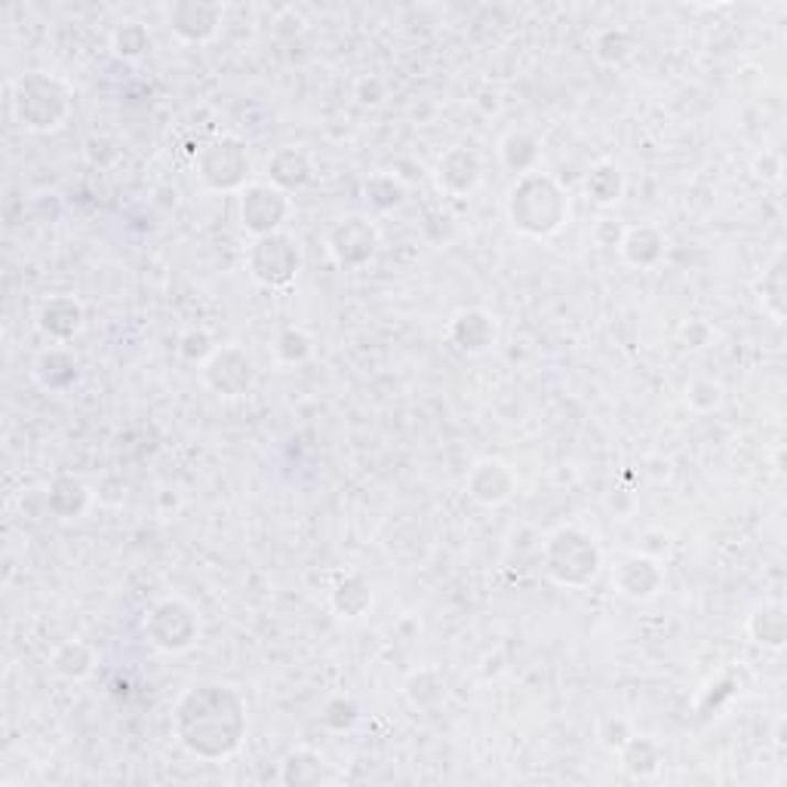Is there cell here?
I'll return each instance as SVG.
<instances>
[{"label": "cell", "instance_id": "6da1fadb", "mask_svg": "<svg viewBox=\"0 0 787 787\" xmlns=\"http://www.w3.org/2000/svg\"><path fill=\"white\" fill-rule=\"evenodd\" d=\"M173 729L194 757H231L247 739V701L234 686L197 684L178 699Z\"/></svg>", "mask_w": 787, "mask_h": 787}, {"label": "cell", "instance_id": "7a4b0ae2", "mask_svg": "<svg viewBox=\"0 0 787 787\" xmlns=\"http://www.w3.org/2000/svg\"><path fill=\"white\" fill-rule=\"evenodd\" d=\"M507 219L523 238L548 240L554 238L569 219V194L548 173H526L507 192Z\"/></svg>", "mask_w": 787, "mask_h": 787}, {"label": "cell", "instance_id": "3957f363", "mask_svg": "<svg viewBox=\"0 0 787 787\" xmlns=\"http://www.w3.org/2000/svg\"><path fill=\"white\" fill-rule=\"evenodd\" d=\"M10 111L15 123L29 133H56L72 118L75 96L56 75L29 72L15 77L10 87Z\"/></svg>", "mask_w": 787, "mask_h": 787}, {"label": "cell", "instance_id": "277c9868", "mask_svg": "<svg viewBox=\"0 0 787 787\" xmlns=\"http://www.w3.org/2000/svg\"><path fill=\"white\" fill-rule=\"evenodd\" d=\"M542 566H545L550 581H557L560 588L579 591V588L594 584V579L600 576V566H603V554L584 529L564 526V529L548 535V542L542 545Z\"/></svg>", "mask_w": 787, "mask_h": 787}, {"label": "cell", "instance_id": "5b68a950", "mask_svg": "<svg viewBox=\"0 0 787 787\" xmlns=\"http://www.w3.org/2000/svg\"><path fill=\"white\" fill-rule=\"evenodd\" d=\"M197 178L207 185L209 192H243L247 176H250V149L238 135H219L197 154Z\"/></svg>", "mask_w": 787, "mask_h": 787}, {"label": "cell", "instance_id": "8992f818", "mask_svg": "<svg viewBox=\"0 0 787 787\" xmlns=\"http://www.w3.org/2000/svg\"><path fill=\"white\" fill-rule=\"evenodd\" d=\"M247 267L267 289L293 286L302 271V247L289 231H274L265 238H253L247 250Z\"/></svg>", "mask_w": 787, "mask_h": 787}, {"label": "cell", "instance_id": "52a82bcc", "mask_svg": "<svg viewBox=\"0 0 787 787\" xmlns=\"http://www.w3.org/2000/svg\"><path fill=\"white\" fill-rule=\"evenodd\" d=\"M145 637L161 653H185L200 637V615L188 600L166 597L145 619Z\"/></svg>", "mask_w": 787, "mask_h": 787}, {"label": "cell", "instance_id": "ba28073f", "mask_svg": "<svg viewBox=\"0 0 787 787\" xmlns=\"http://www.w3.org/2000/svg\"><path fill=\"white\" fill-rule=\"evenodd\" d=\"M293 212L289 194L281 192L271 182H253L240 192V225L253 234L265 238L274 231H283V225Z\"/></svg>", "mask_w": 787, "mask_h": 787}, {"label": "cell", "instance_id": "9c48e42d", "mask_svg": "<svg viewBox=\"0 0 787 787\" xmlns=\"http://www.w3.org/2000/svg\"><path fill=\"white\" fill-rule=\"evenodd\" d=\"M200 379H204V385L216 397H228V401L243 397L255 385L253 357L247 354L243 348H238V345H222V348H216L209 354L204 370H200Z\"/></svg>", "mask_w": 787, "mask_h": 787}, {"label": "cell", "instance_id": "30bf717a", "mask_svg": "<svg viewBox=\"0 0 787 787\" xmlns=\"http://www.w3.org/2000/svg\"><path fill=\"white\" fill-rule=\"evenodd\" d=\"M327 250L339 267L360 271L379 253V228L367 216H345L329 228Z\"/></svg>", "mask_w": 787, "mask_h": 787}, {"label": "cell", "instance_id": "8fae6325", "mask_svg": "<svg viewBox=\"0 0 787 787\" xmlns=\"http://www.w3.org/2000/svg\"><path fill=\"white\" fill-rule=\"evenodd\" d=\"M225 7L212 0H178L166 10V25L182 44H209L222 29Z\"/></svg>", "mask_w": 787, "mask_h": 787}, {"label": "cell", "instance_id": "7c38bea8", "mask_svg": "<svg viewBox=\"0 0 787 787\" xmlns=\"http://www.w3.org/2000/svg\"><path fill=\"white\" fill-rule=\"evenodd\" d=\"M662 581H665V569L649 554L624 557L622 564L615 566V572H612L615 591L627 597V600H637V603L640 600H653L658 594V588H662Z\"/></svg>", "mask_w": 787, "mask_h": 787}, {"label": "cell", "instance_id": "4fadbf2b", "mask_svg": "<svg viewBox=\"0 0 787 787\" xmlns=\"http://www.w3.org/2000/svg\"><path fill=\"white\" fill-rule=\"evenodd\" d=\"M514 490H517V477H514V471L507 468L505 461H477L474 468H471V474H468V495L474 502H480V505H505L507 499L514 495Z\"/></svg>", "mask_w": 787, "mask_h": 787}, {"label": "cell", "instance_id": "5bb4252c", "mask_svg": "<svg viewBox=\"0 0 787 787\" xmlns=\"http://www.w3.org/2000/svg\"><path fill=\"white\" fill-rule=\"evenodd\" d=\"M483 178V164L471 149H449L437 164V185L440 192L452 194V197H468L480 188Z\"/></svg>", "mask_w": 787, "mask_h": 787}, {"label": "cell", "instance_id": "9a60e30c", "mask_svg": "<svg viewBox=\"0 0 787 787\" xmlns=\"http://www.w3.org/2000/svg\"><path fill=\"white\" fill-rule=\"evenodd\" d=\"M495 339H499V324L483 308H468L456 314V320L449 324V342L456 345L461 354H487Z\"/></svg>", "mask_w": 787, "mask_h": 787}, {"label": "cell", "instance_id": "2e32d148", "mask_svg": "<svg viewBox=\"0 0 787 787\" xmlns=\"http://www.w3.org/2000/svg\"><path fill=\"white\" fill-rule=\"evenodd\" d=\"M37 327L44 329L56 345H65L75 339L84 329V308L75 296H53L44 302V308L37 314Z\"/></svg>", "mask_w": 787, "mask_h": 787}, {"label": "cell", "instance_id": "e0dca14e", "mask_svg": "<svg viewBox=\"0 0 787 787\" xmlns=\"http://www.w3.org/2000/svg\"><path fill=\"white\" fill-rule=\"evenodd\" d=\"M619 253H622V259L631 267L649 271V267H655L665 259V234L658 228H653V225L627 228L622 243H619Z\"/></svg>", "mask_w": 787, "mask_h": 787}, {"label": "cell", "instance_id": "ac0fdd59", "mask_svg": "<svg viewBox=\"0 0 787 787\" xmlns=\"http://www.w3.org/2000/svg\"><path fill=\"white\" fill-rule=\"evenodd\" d=\"M267 173H271V185H277L281 192H296V188H305L311 182L314 170L311 161L302 154L298 149H281L271 161H267Z\"/></svg>", "mask_w": 787, "mask_h": 787}, {"label": "cell", "instance_id": "d6986e66", "mask_svg": "<svg viewBox=\"0 0 787 787\" xmlns=\"http://www.w3.org/2000/svg\"><path fill=\"white\" fill-rule=\"evenodd\" d=\"M329 778H332V769H329L327 759L320 757V754H314V751H308V747H298V751H293L289 757L283 759V785L311 787L324 785Z\"/></svg>", "mask_w": 787, "mask_h": 787}, {"label": "cell", "instance_id": "ffe728a7", "mask_svg": "<svg viewBox=\"0 0 787 787\" xmlns=\"http://www.w3.org/2000/svg\"><path fill=\"white\" fill-rule=\"evenodd\" d=\"M34 375H37V382H41V387H46V391H65V387L77 382L75 354L65 351L62 345H53L50 351L37 357Z\"/></svg>", "mask_w": 787, "mask_h": 787}, {"label": "cell", "instance_id": "44dd1931", "mask_svg": "<svg viewBox=\"0 0 787 787\" xmlns=\"http://www.w3.org/2000/svg\"><path fill=\"white\" fill-rule=\"evenodd\" d=\"M759 305L763 311L773 317L775 324H781L787 314V274H785V253H775L773 265L763 271L757 283Z\"/></svg>", "mask_w": 787, "mask_h": 787}, {"label": "cell", "instance_id": "7402d4cb", "mask_svg": "<svg viewBox=\"0 0 787 787\" xmlns=\"http://www.w3.org/2000/svg\"><path fill=\"white\" fill-rule=\"evenodd\" d=\"M747 634L754 643L766 646V649H781L787 637V615L781 603H766L757 606L754 615L747 619Z\"/></svg>", "mask_w": 787, "mask_h": 787}, {"label": "cell", "instance_id": "603a6c76", "mask_svg": "<svg viewBox=\"0 0 787 787\" xmlns=\"http://www.w3.org/2000/svg\"><path fill=\"white\" fill-rule=\"evenodd\" d=\"M92 665H96V653L84 640H65L50 655V670L59 674L62 680H84L89 677Z\"/></svg>", "mask_w": 787, "mask_h": 787}, {"label": "cell", "instance_id": "cb8c5ba5", "mask_svg": "<svg viewBox=\"0 0 787 787\" xmlns=\"http://www.w3.org/2000/svg\"><path fill=\"white\" fill-rule=\"evenodd\" d=\"M542 145H538V139L529 133H523V130H514V133H507L505 139H502V145H499V154H502V164L511 170V173H517V176H526V173H533L535 164H538V157H542Z\"/></svg>", "mask_w": 787, "mask_h": 787}, {"label": "cell", "instance_id": "d4e9b609", "mask_svg": "<svg viewBox=\"0 0 787 787\" xmlns=\"http://www.w3.org/2000/svg\"><path fill=\"white\" fill-rule=\"evenodd\" d=\"M584 192H588V197L594 200L597 207H612V204H619L624 194V173L619 170L615 164H597L591 173H588V178H584Z\"/></svg>", "mask_w": 787, "mask_h": 787}, {"label": "cell", "instance_id": "484cf974", "mask_svg": "<svg viewBox=\"0 0 787 787\" xmlns=\"http://www.w3.org/2000/svg\"><path fill=\"white\" fill-rule=\"evenodd\" d=\"M46 502H50V507L56 511V517H62V521H75V517L84 514V507H87L89 502V492L80 480H75V477H59V480L53 483L50 495H46Z\"/></svg>", "mask_w": 787, "mask_h": 787}, {"label": "cell", "instance_id": "4316f807", "mask_svg": "<svg viewBox=\"0 0 787 787\" xmlns=\"http://www.w3.org/2000/svg\"><path fill=\"white\" fill-rule=\"evenodd\" d=\"M372 606V588L370 581H363L360 576L345 579L336 591H332V610L339 612L342 619H363Z\"/></svg>", "mask_w": 787, "mask_h": 787}, {"label": "cell", "instance_id": "83f0119b", "mask_svg": "<svg viewBox=\"0 0 787 787\" xmlns=\"http://www.w3.org/2000/svg\"><path fill=\"white\" fill-rule=\"evenodd\" d=\"M622 766L631 775H653L658 773V763H662V751L653 739H643V735H631L622 751Z\"/></svg>", "mask_w": 787, "mask_h": 787}, {"label": "cell", "instance_id": "f1b7e54d", "mask_svg": "<svg viewBox=\"0 0 787 787\" xmlns=\"http://www.w3.org/2000/svg\"><path fill=\"white\" fill-rule=\"evenodd\" d=\"M406 699L413 701L416 708L428 711L434 704H440L446 699V684L444 677L431 668L416 670L409 680H406Z\"/></svg>", "mask_w": 787, "mask_h": 787}, {"label": "cell", "instance_id": "f546056e", "mask_svg": "<svg viewBox=\"0 0 787 787\" xmlns=\"http://www.w3.org/2000/svg\"><path fill=\"white\" fill-rule=\"evenodd\" d=\"M111 50L118 53L120 59H130V62L142 59V56L151 50L149 29H145L142 22H135V19L120 22V29L111 34Z\"/></svg>", "mask_w": 787, "mask_h": 787}, {"label": "cell", "instance_id": "4dcf8cb0", "mask_svg": "<svg viewBox=\"0 0 787 787\" xmlns=\"http://www.w3.org/2000/svg\"><path fill=\"white\" fill-rule=\"evenodd\" d=\"M594 56L610 68H619L634 56V41L624 29H606L594 37Z\"/></svg>", "mask_w": 787, "mask_h": 787}, {"label": "cell", "instance_id": "1f68e13d", "mask_svg": "<svg viewBox=\"0 0 787 787\" xmlns=\"http://www.w3.org/2000/svg\"><path fill=\"white\" fill-rule=\"evenodd\" d=\"M274 351H277L283 363H302V360L311 357L314 348L311 339L302 329H283L281 336H277V342H274Z\"/></svg>", "mask_w": 787, "mask_h": 787}, {"label": "cell", "instance_id": "d6a6232c", "mask_svg": "<svg viewBox=\"0 0 787 787\" xmlns=\"http://www.w3.org/2000/svg\"><path fill=\"white\" fill-rule=\"evenodd\" d=\"M686 403L696 413H713L723 403V387L717 385L713 379H696L692 385L686 387Z\"/></svg>", "mask_w": 787, "mask_h": 787}, {"label": "cell", "instance_id": "836d02e7", "mask_svg": "<svg viewBox=\"0 0 787 787\" xmlns=\"http://www.w3.org/2000/svg\"><path fill=\"white\" fill-rule=\"evenodd\" d=\"M367 200L375 209H391L403 200L401 182L394 176H375L367 182Z\"/></svg>", "mask_w": 787, "mask_h": 787}, {"label": "cell", "instance_id": "e575fe53", "mask_svg": "<svg viewBox=\"0 0 787 787\" xmlns=\"http://www.w3.org/2000/svg\"><path fill=\"white\" fill-rule=\"evenodd\" d=\"M178 351H182V357H185V360H192V363H200V367H204V363L209 360V354H212L216 348H212V342H209L207 332L194 329V332H188V336L182 339V348H178Z\"/></svg>", "mask_w": 787, "mask_h": 787}, {"label": "cell", "instance_id": "d590c367", "mask_svg": "<svg viewBox=\"0 0 787 787\" xmlns=\"http://www.w3.org/2000/svg\"><path fill=\"white\" fill-rule=\"evenodd\" d=\"M631 735H634L631 726H627L624 720H619V717H610V720L603 723V729H600V742L612 747V751H622Z\"/></svg>", "mask_w": 787, "mask_h": 787}, {"label": "cell", "instance_id": "8d00e7d4", "mask_svg": "<svg viewBox=\"0 0 787 787\" xmlns=\"http://www.w3.org/2000/svg\"><path fill=\"white\" fill-rule=\"evenodd\" d=\"M382 99H385V87H382V80L370 77V80H363V84H360V102L379 105Z\"/></svg>", "mask_w": 787, "mask_h": 787}, {"label": "cell", "instance_id": "74e56055", "mask_svg": "<svg viewBox=\"0 0 787 787\" xmlns=\"http://www.w3.org/2000/svg\"><path fill=\"white\" fill-rule=\"evenodd\" d=\"M757 176L759 178H766V182H775V178L781 176V161L775 157V154H763L757 161Z\"/></svg>", "mask_w": 787, "mask_h": 787}]
</instances>
